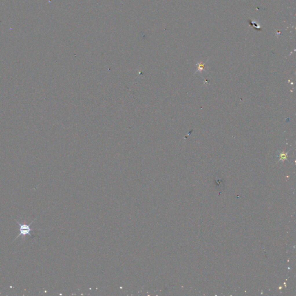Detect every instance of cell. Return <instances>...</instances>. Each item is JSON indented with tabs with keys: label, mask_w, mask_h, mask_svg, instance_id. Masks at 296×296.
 <instances>
[{
	"label": "cell",
	"mask_w": 296,
	"mask_h": 296,
	"mask_svg": "<svg viewBox=\"0 0 296 296\" xmlns=\"http://www.w3.org/2000/svg\"><path fill=\"white\" fill-rule=\"evenodd\" d=\"M36 219V218H35L29 224H21L19 222H18L17 220H16L17 223L20 226V228H19V231H20V233L17 236V237L14 240V241H15L16 239H17L19 237H20V236L23 235V236H25L27 235H28L29 236H30L31 237H32V235L30 234V232L32 230V229L30 228V226L33 223V222L35 221V220Z\"/></svg>",
	"instance_id": "obj_1"
},
{
	"label": "cell",
	"mask_w": 296,
	"mask_h": 296,
	"mask_svg": "<svg viewBox=\"0 0 296 296\" xmlns=\"http://www.w3.org/2000/svg\"><path fill=\"white\" fill-rule=\"evenodd\" d=\"M204 64H205V63H204V64H197V65L198 66V67H197V68H198V71H199V70H200V71H201V70H204Z\"/></svg>",
	"instance_id": "obj_2"
}]
</instances>
